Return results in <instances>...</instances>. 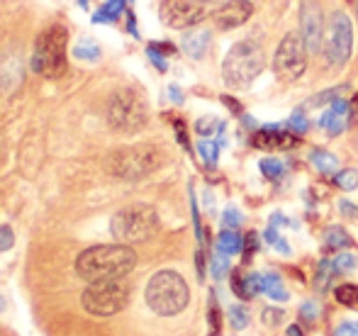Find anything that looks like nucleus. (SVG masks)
<instances>
[{
  "label": "nucleus",
  "mask_w": 358,
  "mask_h": 336,
  "mask_svg": "<svg viewBox=\"0 0 358 336\" xmlns=\"http://www.w3.org/2000/svg\"><path fill=\"white\" fill-rule=\"evenodd\" d=\"M15 244V234L10 227H0V251H8Z\"/></svg>",
  "instance_id": "29"
},
{
  "label": "nucleus",
  "mask_w": 358,
  "mask_h": 336,
  "mask_svg": "<svg viewBox=\"0 0 358 336\" xmlns=\"http://www.w3.org/2000/svg\"><path fill=\"white\" fill-rule=\"evenodd\" d=\"M354 105H356V110H358V93H356V100H354Z\"/></svg>",
  "instance_id": "40"
},
{
  "label": "nucleus",
  "mask_w": 358,
  "mask_h": 336,
  "mask_svg": "<svg viewBox=\"0 0 358 336\" xmlns=\"http://www.w3.org/2000/svg\"><path fill=\"white\" fill-rule=\"evenodd\" d=\"M251 13H254V5L249 0H229V3H224L217 10L213 20L220 29H234L239 24H244L251 17Z\"/></svg>",
  "instance_id": "13"
},
{
  "label": "nucleus",
  "mask_w": 358,
  "mask_h": 336,
  "mask_svg": "<svg viewBox=\"0 0 358 336\" xmlns=\"http://www.w3.org/2000/svg\"><path fill=\"white\" fill-rule=\"evenodd\" d=\"M231 288H234V293L239 295V298L249 300L254 298L259 290H264V278L256 273L251 275H234V283H231Z\"/></svg>",
  "instance_id": "16"
},
{
  "label": "nucleus",
  "mask_w": 358,
  "mask_h": 336,
  "mask_svg": "<svg viewBox=\"0 0 358 336\" xmlns=\"http://www.w3.org/2000/svg\"><path fill=\"white\" fill-rule=\"evenodd\" d=\"M137 265V254L127 244H103V247L85 249L76 258V273L85 283L124 278Z\"/></svg>",
  "instance_id": "1"
},
{
  "label": "nucleus",
  "mask_w": 358,
  "mask_h": 336,
  "mask_svg": "<svg viewBox=\"0 0 358 336\" xmlns=\"http://www.w3.org/2000/svg\"><path fill=\"white\" fill-rule=\"evenodd\" d=\"M307 44L297 32H287L273 57V71L280 81H297L307 68Z\"/></svg>",
  "instance_id": "9"
},
{
  "label": "nucleus",
  "mask_w": 358,
  "mask_h": 336,
  "mask_svg": "<svg viewBox=\"0 0 358 336\" xmlns=\"http://www.w3.org/2000/svg\"><path fill=\"white\" fill-rule=\"evenodd\" d=\"M264 293L271 300H287V290L283 288V280L278 275H264Z\"/></svg>",
  "instance_id": "21"
},
{
  "label": "nucleus",
  "mask_w": 358,
  "mask_h": 336,
  "mask_svg": "<svg viewBox=\"0 0 358 336\" xmlns=\"http://www.w3.org/2000/svg\"><path fill=\"white\" fill-rule=\"evenodd\" d=\"M69 32L62 24H52L37 37L32 49V71L44 78H62L66 73Z\"/></svg>",
  "instance_id": "3"
},
{
  "label": "nucleus",
  "mask_w": 358,
  "mask_h": 336,
  "mask_svg": "<svg viewBox=\"0 0 358 336\" xmlns=\"http://www.w3.org/2000/svg\"><path fill=\"white\" fill-rule=\"evenodd\" d=\"M334 336H358V322H346L336 329Z\"/></svg>",
  "instance_id": "32"
},
{
  "label": "nucleus",
  "mask_w": 358,
  "mask_h": 336,
  "mask_svg": "<svg viewBox=\"0 0 358 336\" xmlns=\"http://www.w3.org/2000/svg\"><path fill=\"white\" fill-rule=\"evenodd\" d=\"M324 54L331 64H344L351 57V47H354V27L346 13L334 10L329 20L324 22Z\"/></svg>",
  "instance_id": "10"
},
{
  "label": "nucleus",
  "mask_w": 358,
  "mask_h": 336,
  "mask_svg": "<svg viewBox=\"0 0 358 336\" xmlns=\"http://www.w3.org/2000/svg\"><path fill=\"white\" fill-rule=\"evenodd\" d=\"M300 29L310 52H317L324 42V22H322V10L315 0H305L300 8Z\"/></svg>",
  "instance_id": "12"
},
{
  "label": "nucleus",
  "mask_w": 358,
  "mask_h": 336,
  "mask_svg": "<svg viewBox=\"0 0 358 336\" xmlns=\"http://www.w3.org/2000/svg\"><path fill=\"white\" fill-rule=\"evenodd\" d=\"M120 8H122V0H110V3H108V10H105V13L117 15V13H120Z\"/></svg>",
  "instance_id": "37"
},
{
  "label": "nucleus",
  "mask_w": 358,
  "mask_h": 336,
  "mask_svg": "<svg viewBox=\"0 0 358 336\" xmlns=\"http://www.w3.org/2000/svg\"><path fill=\"white\" fill-rule=\"evenodd\" d=\"M241 249V237L234 232H222L220 239H217V251L222 256H231Z\"/></svg>",
  "instance_id": "18"
},
{
  "label": "nucleus",
  "mask_w": 358,
  "mask_h": 336,
  "mask_svg": "<svg viewBox=\"0 0 358 336\" xmlns=\"http://www.w3.org/2000/svg\"><path fill=\"white\" fill-rule=\"evenodd\" d=\"M254 144L259 149H290L295 144V134L278 127H264L256 134Z\"/></svg>",
  "instance_id": "15"
},
{
  "label": "nucleus",
  "mask_w": 358,
  "mask_h": 336,
  "mask_svg": "<svg viewBox=\"0 0 358 336\" xmlns=\"http://www.w3.org/2000/svg\"><path fill=\"white\" fill-rule=\"evenodd\" d=\"M336 300L346 307H358V288L356 285H339L336 288Z\"/></svg>",
  "instance_id": "22"
},
{
  "label": "nucleus",
  "mask_w": 358,
  "mask_h": 336,
  "mask_svg": "<svg viewBox=\"0 0 358 336\" xmlns=\"http://www.w3.org/2000/svg\"><path fill=\"white\" fill-rule=\"evenodd\" d=\"M312 163L322 173H336V168H339V159L329 152H312Z\"/></svg>",
  "instance_id": "19"
},
{
  "label": "nucleus",
  "mask_w": 358,
  "mask_h": 336,
  "mask_svg": "<svg viewBox=\"0 0 358 336\" xmlns=\"http://www.w3.org/2000/svg\"><path fill=\"white\" fill-rule=\"evenodd\" d=\"M85 312L95 314V317H113V314L122 312L129 302V285L122 278L115 280H100V283H90L85 288L83 298Z\"/></svg>",
  "instance_id": "8"
},
{
  "label": "nucleus",
  "mask_w": 358,
  "mask_h": 336,
  "mask_svg": "<svg viewBox=\"0 0 358 336\" xmlns=\"http://www.w3.org/2000/svg\"><path fill=\"white\" fill-rule=\"evenodd\" d=\"M208 3H227V0H208Z\"/></svg>",
  "instance_id": "39"
},
{
  "label": "nucleus",
  "mask_w": 358,
  "mask_h": 336,
  "mask_svg": "<svg viewBox=\"0 0 358 336\" xmlns=\"http://www.w3.org/2000/svg\"><path fill=\"white\" fill-rule=\"evenodd\" d=\"M280 319H283V312H280V309H266L264 312V322L268 324V327H275Z\"/></svg>",
  "instance_id": "31"
},
{
  "label": "nucleus",
  "mask_w": 358,
  "mask_h": 336,
  "mask_svg": "<svg viewBox=\"0 0 358 336\" xmlns=\"http://www.w3.org/2000/svg\"><path fill=\"white\" fill-rule=\"evenodd\" d=\"M208 0H164L159 8V17L166 27L171 29H185L198 24L205 17Z\"/></svg>",
  "instance_id": "11"
},
{
  "label": "nucleus",
  "mask_w": 358,
  "mask_h": 336,
  "mask_svg": "<svg viewBox=\"0 0 358 336\" xmlns=\"http://www.w3.org/2000/svg\"><path fill=\"white\" fill-rule=\"evenodd\" d=\"M354 265H356V256H351V254H341V256H336V261H334L336 270H351Z\"/></svg>",
  "instance_id": "28"
},
{
  "label": "nucleus",
  "mask_w": 358,
  "mask_h": 336,
  "mask_svg": "<svg viewBox=\"0 0 358 336\" xmlns=\"http://www.w3.org/2000/svg\"><path fill=\"white\" fill-rule=\"evenodd\" d=\"M188 283L176 270H159L146 285V305L161 317H173L188 307Z\"/></svg>",
  "instance_id": "2"
},
{
  "label": "nucleus",
  "mask_w": 358,
  "mask_h": 336,
  "mask_svg": "<svg viewBox=\"0 0 358 336\" xmlns=\"http://www.w3.org/2000/svg\"><path fill=\"white\" fill-rule=\"evenodd\" d=\"M290 129H292V134H305V129H307V119H305V115L302 112H292V117H290Z\"/></svg>",
  "instance_id": "27"
},
{
  "label": "nucleus",
  "mask_w": 358,
  "mask_h": 336,
  "mask_svg": "<svg viewBox=\"0 0 358 336\" xmlns=\"http://www.w3.org/2000/svg\"><path fill=\"white\" fill-rule=\"evenodd\" d=\"M224 222L229 224V227H236V224L241 222L239 212H236V210H227V212H224Z\"/></svg>",
  "instance_id": "33"
},
{
  "label": "nucleus",
  "mask_w": 358,
  "mask_h": 336,
  "mask_svg": "<svg viewBox=\"0 0 358 336\" xmlns=\"http://www.w3.org/2000/svg\"><path fill=\"white\" fill-rule=\"evenodd\" d=\"M287 336H302V332L297 327H290V329H287Z\"/></svg>",
  "instance_id": "38"
},
{
  "label": "nucleus",
  "mask_w": 358,
  "mask_h": 336,
  "mask_svg": "<svg viewBox=\"0 0 358 336\" xmlns=\"http://www.w3.org/2000/svg\"><path fill=\"white\" fill-rule=\"evenodd\" d=\"M159 229V214L151 205L134 203L122 207L110 222V232L120 244H139L154 237Z\"/></svg>",
  "instance_id": "5"
},
{
  "label": "nucleus",
  "mask_w": 358,
  "mask_h": 336,
  "mask_svg": "<svg viewBox=\"0 0 358 336\" xmlns=\"http://www.w3.org/2000/svg\"><path fill=\"white\" fill-rule=\"evenodd\" d=\"M149 110H146V100L137 88H120L113 93L108 103V122L117 132H139L146 124Z\"/></svg>",
  "instance_id": "6"
},
{
  "label": "nucleus",
  "mask_w": 358,
  "mask_h": 336,
  "mask_svg": "<svg viewBox=\"0 0 358 336\" xmlns=\"http://www.w3.org/2000/svg\"><path fill=\"white\" fill-rule=\"evenodd\" d=\"M229 322L234 329H246V324H249V312H246L244 307H231L229 309Z\"/></svg>",
  "instance_id": "25"
},
{
  "label": "nucleus",
  "mask_w": 358,
  "mask_h": 336,
  "mask_svg": "<svg viewBox=\"0 0 358 336\" xmlns=\"http://www.w3.org/2000/svg\"><path fill=\"white\" fill-rule=\"evenodd\" d=\"M164 163V154L154 144H137V147H124L110 156V170L117 178L139 180L144 175L154 173Z\"/></svg>",
  "instance_id": "7"
},
{
  "label": "nucleus",
  "mask_w": 358,
  "mask_h": 336,
  "mask_svg": "<svg viewBox=\"0 0 358 336\" xmlns=\"http://www.w3.org/2000/svg\"><path fill=\"white\" fill-rule=\"evenodd\" d=\"M346 122H349V103H346V100H334L331 108L327 110L320 119V124L331 134V137H336V134L344 132Z\"/></svg>",
  "instance_id": "14"
},
{
  "label": "nucleus",
  "mask_w": 358,
  "mask_h": 336,
  "mask_svg": "<svg viewBox=\"0 0 358 336\" xmlns=\"http://www.w3.org/2000/svg\"><path fill=\"white\" fill-rule=\"evenodd\" d=\"M302 314H305L307 319H317V314H320V307H317L315 302H307L305 307H302Z\"/></svg>",
  "instance_id": "35"
},
{
  "label": "nucleus",
  "mask_w": 358,
  "mask_h": 336,
  "mask_svg": "<svg viewBox=\"0 0 358 336\" xmlns=\"http://www.w3.org/2000/svg\"><path fill=\"white\" fill-rule=\"evenodd\" d=\"M331 273H336L334 263H329V261H324V263L320 265V275H317V283H320V290L327 288V283H329Z\"/></svg>",
  "instance_id": "26"
},
{
  "label": "nucleus",
  "mask_w": 358,
  "mask_h": 336,
  "mask_svg": "<svg viewBox=\"0 0 358 336\" xmlns=\"http://www.w3.org/2000/svg\"><path fill=\"white\" fill-rule=\"evenodd\" d=\"M208 44H210V32H205V29H195V32H190L188 37L183 39V49L193 59L205 57V52H208Z\"/></svg>",
  "instance_id": "17"
},
{
  "label": "nucleus",
  "mask_w": 358,
  "mask_h": 336,
  "mask_svg": "<svg viewBox=\"0 0 358 336\" xmlns=\"http://www.w3.org/2000/svg\"><path fill=\"white\" fill-rule=\"evenodd\" d=\"M227 268H229V265H227V261H224V258H215L213 273L217 275V278H220V275H224V273H227Z\"/></svg>",
  "instance_id": "34"
},
{
  "label": "nucleus",
  "mask_w": 358,
  "mask_h": 336,
  "mask_svg": "<svg viewBox=\"0 0 358 336\" xmlns=\"http://www.w3.org/2000/svg\"><path fill=\"white\" fill-rule=\"evenodd\" d=\"M324 244L327 249H344L351 244V237L341 227H329L324 232Z\"/></svg>",
  "instance_id": "20"
},
{
  "label": "nucleus",
  "mask_w": 358,
  "mask_h": 336,
  "mask_svg": "<svg viewBox=\"0 0 358 336\" xmlns=\"http://www.w3.org/2000/svg\"><path fill=\"white\" fill-rule=\"evenodd\" d=\"M198 132L200 134H208V132H213V119H203V122H198Z\"/></svg>",
  "instance_id": "36"
},
{
  "label": "nucleus",
  "mask_w": 358,
  "mask_h": 336,
  "mask_svg": "<svg viewBox=\"0 0 358 336\" xmlns=\"http://www.w3.org/2000/svg\"><path fill=\"white\" fill-rule=\"evenodd\" d=\"M261 170H264V175L266 178H271V180H278L280 175H283V163L278 161V159H264L261 161Z\"/></svg>",
  "instance_id": "24"
},
{
  "label": "nucleus",
  "mask_w": 358,
  "mask_h": 336,
  "mask_svg": "<svg viewBox=\"0 0 358 336\" xmlns=\"http://www.w3.org/2000/svg\"><path fill=\"white\" fill-rule=\"evenodd\" d=\"M200 154H203V159L208 163H215V159H217V144H213V142H203L200 144Z\"/></svg>",
  "instance_id": "30"
},
{
  "label": "nucleus",
  "mask_w": 358,
  "mask_h": 336,
  "mask_svg": "<svg viewBox=\"0 0 358 336\" xmlns=\"http://www.w3.org/2000/svg\"><path fill=\"white\" fill-rule=\"evenodd\" d=\"M266 68L264 49L251 39L236 42L222 64V76L229 88H249Z\"/></svg>",
  "instance_id": "4"
},
{
  "label": "nucleus",
  "mask_w": 358,
  "mask_h": 336,
  "mask_svg": "<svg viewBox=\"0 0 358 336\" xmlns=\"http://www.w3.org/2000/svg\"><path fill=\"white\" fill-rule=\"evenodd\" d=\"M336 185H339L341 190H354L358 185V170L356 168H344L336 173Z\"/></svg>",
  "instance_id": "23"
}]
</instances>
